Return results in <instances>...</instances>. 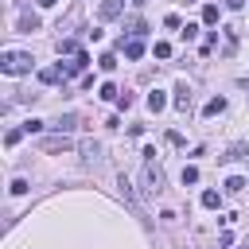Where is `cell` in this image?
Masks as SVG:
<instances>
[{"label":"cell","mask_w":249,"mask_h":249,"mask_svg":"<svg viewBox=\"0 0 249 249\" xmlns=\"http://www.w3.org/2000/svg\"><path fill=\"white\" fill-rule=\"evenodd\" d=\"M39 148H43V152H70V148H74V140H70L66 132H54V136H43V140H39Z\"/></svg>","instance_id":"2"},{"label":"cell","mask_w":249,"mask_h":249,"mask_svg":"<svg viewBox=\"0 0 249 249\" xmlns=\"http://www.w3.org/2000/svg\"><path fill=\"white\" fill-rule=\"evenodd\" d=\"M19 136H23V128H8V136H4V144L12 148V144H19Z\"/></svg>","instance_id":"19"},{"label":"cell","mask_w":249,"mask_h":249,"mask_svg":"<svg viewBox=\"0 0 249 249\" xmlns=\"http://www.w3.org/2000/svg\"><path fill=\"white\" fill-rule=\"evenodd\" d=\"M82 152H86V160H93V163H97V160H101V144H93V140H89V144H86V148H82Z\"/></svg>","instance_id":"17"},{"label":"cell","mask_w":249,"mask_h":249,"mask_svg":"<svg viewBox=\"0 0 249 249\" xmlns=\"http://www.w3.org/2000/svg\"><path fill=\"white\" fill-rule=\"evenodd\" d=\"M222 109H226V97H210V101H206V109H202V113H206V117H218V113H222Z\"/></svg>","instance_id":"11"},{"label":"cell","mask_w":249,"mask_h":249,"mask_svg":"<svg viewBox=\"0 0 249 249\" xmlns=\"http://www.w3.org/2000/svg\"><path fill=\"white\" fill-rule=\"evenodd\" d=\"M163 105H167V93H163V89H156V93H148V109H152V113H160Z\"/></svg>","instance_id":"7"},{"label":"cell","mask_w":249,"mask_h":249,"mask_svg":"<svg viewBox=\"0 0 249 249\" xmlns=\"http://www.w3.org/2000/svg\"><path fill=\"white\" fill-rule=\"evenodd\" d=\"M43 128H47L43 121H27V124H23V132H43Z\"/></svg>","instance_id":"23"},{"label":"cell","mask_w":249,"mask_h":249,"mask_svg":"<svg viewBox=\"0 0 249 249\" xmlns=\"http://www.w3.org/2000/svg\"><path fill=\"white\" fill-rule=\"evenodd\" d=\"M144 183H148V187H144L148 195H160V191H163V175H160V167H156V163H148V167H144Z\"/></svg>","instance_id":"3"},{"label":"cell","mask_w":249,"mask_h":249,"mask_svg":"<svg viewBox=\"0 0 249 249\" xmlns=\"http://www.w3.org/2000/svg\"><path fill=\"white\" fill-rule=\"evenodd\" d=\"M226 4H230V8H241V4H245V0H226Z\"/></svg>","instance_id":"25"},{"label":"cell","mask_w":249,"mask_h":249,"mask_svg":"<svg viewBox=\"0 0 249 249\" xmlns=\"http://www.w3.org/2000/svg\"><path fill=\"white\" fill-rule=\"evenodd\" d=\"M175 109H179V113L191 109V89H187V86H179V93H175Z\"/></svg>","instance_id":"8"},{"label":"cell","mask_w":249,"mask_h":249,"mask_svg":"<svg viewBox=\"0 0 249 249\" xmlns=\"http://www.w3.org/2000/svg\"><path fill=\"white\" fill-rule=\"evenodd\" d=\"M132 4H136V8H144V4H148V0H132Z\"/></svg>","instance_id":"26"},{"label":"cell","mask_w":249,"mask_h":249,"mask_svg":"<svg viewBox=\"0 0 249 249\" xmlns=\"http://www.w3.org/2000/svg\"><path fill=\"white\" fill-rule=\"evenodd\" d=\"M163 27H171V31H183V19H179L175 12H167V16H163Z\"/></svg>","instance_id":"14"},{"label":"cell","mask_w":249,"mask_h":249,"mask_svg":"<svg viewBox=\"0 0 249 249\" xmlns=\"http://www.w3.org/2000/svg\"><path fill=\"white\" fill-rule=\"evenodd\" d=\"M144 54V39H128L124 43V58H140Z\"/></svg>","instance_id":"6"},{"label":"cell","mask_w":249,"mask_h":249,"mask_svg":"<svg viewBox=\"0 0 249 249\" xmlns=\"http://www.w3.org/2000/svg\"><path fill=\"white\" fill-rule=\"evenodd\" d=\"M183 183H198V167L187 163V167H183Z\"/></svg>","instance_id":"20"},{"label":"cell","mask_w":249,"mask_h":249,"mask_svg":"<svg viewBox=\"0 0 249 249\" xmlns=\"http://www.w3.org/2000/svg\"><path fill=\"white\" fill-rule=\"evenodd\" d=\"M218 202H222V195H218V191H202V206H206V210H214Z\"/></svg>","instance_id":"13"},{"label":"cell","mask_w":249,"mask_h":249,"mask_svg":"<svg viewBox=\"0 0 249 249\" xmlns=\"http://www.w3.org/2000/svg\"><path fill=\"white\" fill-rule=\"evenodd\" d=\"M31 62H35V58H31L27 51H4V54H0V70L12 74V78H16V74H27Z\"/></svg>","instance_id":"1"},{"label":"cell","mask_w":249,"mask_h":249,"mask_svg":"<svg viewBox=\"0 0 249 249\" xmlns=\"http://www.w3.org/2000/svg\"><path fill=\"white\" fill-rule=\"evenodd\" d=\"M245 249H249V245H245Z\"/></svg>","instance_id":"27"},{"label":"cell","mask_w":249,"mask_h":249,"mask_svg":"<svg viewBox=\"0 0 249 249\" xmlns=\"http://www.w3.org/2000/svg\"><path fill=\"white\" fill-rule=\"evenodd\" d=\"M39 78H43L47 86H54V82H62L66 74H62V66H43V70H39Z\"/></svg>","instance_id":"5"},{"label":"cell","mask_w":249,"mask_h":249,"mask_svg":"<svg viewBox=\"0 0 249 249\" xmlns=\"http://www.w3.org/2000/svg\"><path fill=\"white\" fill-rule=\"evenodd\" d=\"M35 4H39V8H54L58 0H35Z\"/></svg>","instance_id":"24"},{"label":"cell","mask_w":249,"mask_h":249,"mask_svg":"<svg viewBox=\"0 0 249 249\" xmlns=\"http://www.w3.org/2000/svg\"><path fill=\"white\" fill-rule=\"evenodd\" d=\"M97 97H105V101H113V97H121V93H117V86H113V82H105V86L97 89Z\"/></svg>","instance_id":"16"},{"label":"cell","mask_w":249,"mask_h":249,"mask_svg":"<svg viewBox=\"0 0 249 249\" xmlns=\"http://www.w3.org/2000/svg\"><path fill=\"white\" fill-rule=\"evenodd\" d=\"M97 66H101V70H117V54H109V51H105V54L97 58Z\"/></svg>","instance_id":"15"},{"label":"cell","mask_w":249,"mask_h":249,"mask_svg":"<svg viewBox=\"0 0 249 249\" xmlns=\"http://www.w3.org/2000/svg\"><path fill=\"white\" fill-rule=\"evenodd\" d=\"M19 27H23V31H35V27H39V16H35V12H19Z\"/></svg>","instance_id":"10"},{"label":"cell","mask_w":249,"mask_h":249,"mask_svg":"<svg viewBox=\"0 0 249 249\" xmlns=\"http://www.w3.org/2000/svg\"><path fill=\"white\" fill-rule=\"evenodd\" d=\"M202 23H218V8H214V4L202 8Z\"/></svg>","instance_id":"18"},{"label":"cell","mask_w":249,"mask_h":249,"mask_svg":"<svg viewBox=\"0 0 249 249\" xmlns=\"http://www.w3.org/2000/svg\"><path fill=\"white\" fill-rule=\"evenodd\" d=\"M226 191H230V195H241V191H245V179H241V175L226 179Z\"/></svg>","instance_id":"12"},{"label":"cell","mask_w":249,"mask_h":249,"mask_svg":"<svg viewBox=\"0 0 249 249\" xmlns=\"http://www.w3.org/2000/svg\"><path fill=\"white\" fill-rule=\"evenodd\" d=\"M121 8H124V0H101L97 16H101V19H117V16H121Z\"/></svg>","instance_id":"4"},{"label":"cell","mask_w":249,"mask_h":249,"mask_svg":"<svg viewBox=\"0 0 249 249\" xmlns=\"http://www.w3.org/2000/svg\"><path fill=\"white\" fill-rule=\"evenodd\" d=\"M12 195H27V179H12Z\"/></svg>","instance_id":"22"},{"label":"cell","mask_w":249,"mask_h":249,"mask_svg":"<svg viewBox=\"0 0 249 249\" xmlns=\"http://www.w3.org/2000/svg\"><path fill=\"white\" fill-rule=\"evenodd\" d=\"M54 128H58V132H74V128H78V117H74V113H66V117H58V121H54Z\"/></svg>","instance_id":"9"},{"label":"cell","mask_w":249,"mask_h":249,"mask_svg":"<svg viewBox=\"0 0 249 249\" xmlns=\"http://www.w3.org/2000/svg\"><path fill=\"white\" fill-rule=\"evenodd\" d=\"M156 58H171V43H156Z\"/></svg>","instance_id":"21"}]
</instances>
